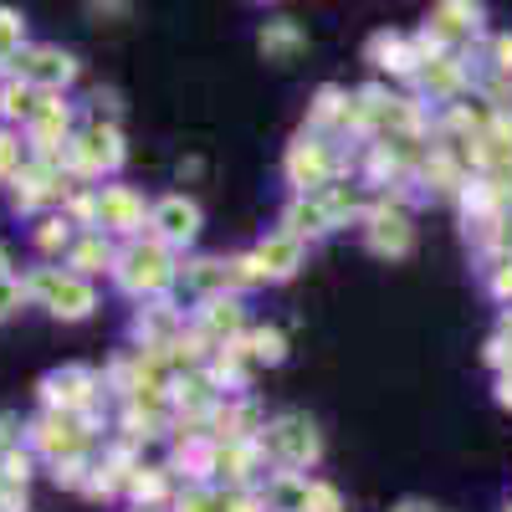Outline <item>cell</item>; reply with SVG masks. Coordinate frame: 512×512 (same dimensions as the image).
<instances>
[{
	"label": "cell",
	"instance_id": "836d02e7",
	"mask_svg": "<svg viewBox=\"0 0 512 512\" xmlns=\"http://www.w3.org/2000/svg\"><path fill=\"white\" fill-rule=\"evenodd\" d=\"M395 512H431V507H425V502H400Z\"/></svg>",
	"mask_w": 512,
	"mask_h": 512
},
{
	"label": "cell",
	"instance_id": "e0dca14e",
	"mask_svg": "<svg viewBox=\"0 0 512 512\" xmlns=\"http://www.w3.org/2000/svg\"><path fill=\"white\" fill-rule=\"evenodd\" d=\"M118 256H113V246L103 241V231H93V236H82L77 246H72V267H77V277H93V272H103V267H113Z\"/></svg>",
	"mask_w": 512,
	"mask_h": 512
},
{
	"label": "cell",
	"instance_id": "d590c367",
	"mask_svg": "<svg viewBox=\"0 0 512 512\" xmlns=\"http://www.w3.org/2000/svg\"><path fill=\"white\" fill-rule=\"evenodd\" d=\"M6 267H11V256H6V246H0V277H6Z\"/></svg>",
	"mask_w": 512,
	"mask_h": 512
},
{
	"label": "cell",
	"instance_id": "f1b7e54d",
	"mask_svg": "<svg viewBox=\"0 0 512 512\" xmlns=\"http://www.w3.org/2000/svg\"><path fill=\"white\" fill-rule=\"evenodd\" d=\"M21 292H26V287H21V282H16L11 272L0 277V318H6L11 308H21Z\"/></svg>",
	"mask_w": 512,
	"mask_h": 512
},
{
	"label": "cell",
	"instance_id": "52a82bcc",
	"mask_svg": "<svg viewBox=\"0 0 512 512\" xmlns=\"http://www.w3.org/2000/svg\"><path fill=\"white\" fill-rule=\"evenodd\" d=\"M67 200V175L57 169V159H31L16 175V210H36V205H57Z\"/></svg>",
	"mask_w": 512,
	"mask_h": 512
},
{
	"label": "cell",
	"instance_id": "83f0119b",
	"mask_svg": "<svg viewBox=\"0 0 512 512\" xmlns=\"http://www.w3.org/2000/svg\"><path fill=\"white\" fill-rule=\"evenodd\" d=\"M180 512H226V497H210V492H190L180 502Z\"/></svg>",
	"mask_w": 512,
	"mask_h": 512
},
{
	"label": "cell",
	"instance_id": "cb8c5ba5",
	"mask_svg": "<svg viewBox=\"0 0 512 512\" xmlns=\"http://www.w3.org/2000/svg\"><path fill=\"white\" fill-rule=\"evenodd\" d=\"M128 492H134L144 507H154L164 497V477L159 472H128Z\"/></svg>",
	"mask_w": 512,
	"mask_h": 512
},
{
	"label": "cell",
	"instance_id": "ffe728a7",
	"mask_svg": "<svg viewBox=\"0 0 512 512\" xmlns=\"http://www.w3.org/2000/svg\"><path fill=\"white\" fill-rule=\"evenodd\" d=\"M308 123H313V128H328V123H344V128H349V98L338 93V88H323V93L313 98Z\"/></svg>",
	"mask_w": 512,
	"mask_h": 512
},
{
	"label": "cell",
	"instance_id": "5b68a950",
	"mask_svg": "<svg viewBox=\"0 0 512 512\" xmlns=\"http://www.w3.org/2000/svg\"><path fill=\"white\" fill-rule=\"evenodd\" d=\"M482 31V0H436L431 21H425V41L436 52H446L451 41H466Z\"/></svg>",
	"mask_w": 512,
	"mask_h": 512
},
{
	"label": "cell",
	"instance_id": "9a60e30c",
	"mask_svg": "<svg viewBox=\"0 0 512 512\" xmlns=\"http://www.w3.org/2000/svg\"><path fill=\"white\" fill-rule=\"evenodd\" d=\"M241 333V303L236 297H210L205 313H200V338L205 344H221V338Z\"/></svg>",
	"mask_w": 512,
	"mask_h": 512
},
{
	"label": "cell",
	"instance_id": "f35d334b",
	"mask_svg": "<svg viewBox=\"0 0 512 512\" xmlns=\"http://www.w3.org/2000/svg\"><path fill=\"white\" fill-rule=\"evenodd\" d=\"M256 6H262V0H256Z\"/></svg>",
	"mask_w": 512,
	"mask_h": 512
},
{
	"label": "cell",
	"instance_id": "7402d4cb",
	"mask_svg": "<svg viewBox=\"0 0 512 512\" xmlns=\"http://www.w3.org/2000/svg\"><path fill=\"white\" fill-rule=\"evenodd\" d=\"M180 282L195 287V292H210V287H226L231 282V267L226 262H195L190 272H180Z\"/></svg>",
	"mask_w": 512,
	"mask_h": 512
},
{
	"label": "cell",
	"instance_id": "8d00e7d4",
	"mask_svg": "<svg viewBox=\"0 0 512 512\" xmlns=\"http://www.w3.org/2000/svg\"><path fill=\"white\" fill-rule=\"evenodd\" d=\"M139 512H154V507H139Z\"/></svg>",
	"mask_w": 512,
	"mask_h": 512
},
{
	"label": "cell",
	"instance_id": "d6986e66",
	"mask_svg": "<svg viewBox=\"0 0 512 512\" xmlns=\"http://www.w3.org/2000/svg\"><path fill=\"white\" fill-rule=\"evenodd\" d=\"M267 502H272V512H303V507H308V477H297V472L272 477Z\"/></svg>",
	"mask_w": 512,
	"mask_h": 512
},
{
	"label": "cell",
	"instance_id": "7a4b0ae2",
	"mask_svg": "<svg viewBox=\"0 0 512 512\" xmlns=\"http://www.w3.org/2000/svg\"><path fill=\"white\" fill-rule=\"evenodd\" d=\"M6 72L21 77V82H31L36 93H62L67 82L77 77V57L62 52V47H47V41H36V47H21V52L11 57Z\"/></svg>",
	"mask_w": 512,
	"mask_h": 512
},
{
	"label": "cell",
	"instance_id": "603a6c76",
	"mask_svg": "<svg viewBox=\"0 0 512 512\" xmlns=\"http://www.w3.org/2000/svg\"><path fill=\"white\" fill-rule=\"evenodd\" d=\"M282 354H287V338H282L277 328H256V333H251V359L282 364Z\"/></svg>",
	"mask_w": 512,
	"mask_h": 512
},
{
	"label": "cell",
	"instance_id": "d4e9b609",
	"mask_svg": "<svg viewBox=\"0 0 512 512\" xmlns=\"http://www.w3.org/2000/svg\"><path fill=\"white\" fill-rule=\"evenodd\" d=\"M21 175V139L11 128H0V180H16Z\"/></svg>",
	"mask_w": 512,
	"mask_h": 512
},
{
	"label": "cell",
	"instance_id": "277c9868",
	"mask_svg": "<svg viewBox=\"0 0 512 512\" xmlns=\"http://www.w3.org/2000/svg\"><path fill=\"white\" fill-rule=\"evenodd\" d=\"M31 292H36L57 318H88V313L98 308L88 277H77V272H36V277H31Z\"/></svg>",
	"mask_w": 512,
	"mask_h": 512
},
{
	"label": "cell",
	"instance_id": "484cf974",
	"mask_svg": "<svg viewBox=\"0 0 512 512\" xmlns=\"http://www.w3.org/2000/svg\"><path fill=\"white\" fill-rule=\"evenodd\" d=\"M36 246H41V251H62V246H67V221H41Z\"/></svg>",
	"mask_w": 512,
	"mask_h": 512
},
{
	"label": "cell",
	"instance_id": "d6a6232c",
	"mask_svg": "<svg viewBox=\"0 0 512 512\" xmlns=\"http://www.w3.org/2000/svg\"><path fill=\"white\" fill-rule=\"evenodd\" d=\"M497 400H502V405H507V410H512V369H507V374H502V379H497Z\"/></svg>",
	"mask_w": 512,
	"mask_h": 512
},
{
	"label": "cell",
	"instance_id": "3957f363",
	"mask_svg": "<svg viewBox=\"0 0 512 512\" xmlns=\"http://www.w3.org/2000/svg\"><path fill=\"white\" fill-rule=\"evenodd\" d=\"M262 451L282 466H308L318 461V425L308 415H277L272 425H262Z\"/></svg>",
	"mask_w": 512,
	"mask_h": 512
},
{
	"label": "cell",
	"instance_id": "4316f807",
	"mask_svg": "<svg viewBox=\"0 0 512 512\" xmlns=\"http://www.w3.org/2000/svg\"><path fill=\"white\" fill-rule=\"evenodd\" d=\"M303 512H338V492L323 482H308V507Z\"/></svg>",
	"mask_w": 512,
	"mask_h": 512
},
{
	"label": "cell",
	"instance_id": "30bf717a",
	"mask_svg": "<svg viewBox=\"0 0 512 512\" xmlns=\"http://www.w3.org/2000/svg\"><path fill=\"white\" fill-rule=\"evenodd\" d=\"M31 441H36V451H47L52 461H67V456H77V451H82L88 431H82V425H77L67 410H57V415H47V420H36Z\"/></svg>",
	"mask_w": 512,
	"mask_h": 512
},
{
	"label": "cell",
	"instance_id": "7c38bea8",
	"mask_svg": "<svg viewBox=\"0 0 512 512\" xmlns=\"http://www.w3.org/2000/svg\"><path fill=\"white\" fill-rule=\"evenodd\" d=\"M98 226H108V231H139L144 226V200L128 190V185H108V190H98Z\"/></svg>",
	"mask_w": 512,
	"mask_h": 512
},
{
	"label": "cell",
	"instance_id": "44dd1931",
	"mask_svg": "<svg viewBox=\"0 0 512 512\" xmlns=\"http://www.w3.org/2000/svg\"><path fill=\"white\" fill-rule=\"evenodd\" d=\"M26 47V21H21V11H11V6H0V62L11 67V57Z\"/></svg>",
	"mask_w": 512,
	"mask_h": 512
},
{
	"label": "cell",
	"instance_id": "9c48e42d",
	"mask_svg": "<svg viewBox=\"0 0 512 512\" xmlns=\"http://www.w3.org/2000/svg\"><path fill=\"white\" fill-rule=\"evenodd\" d=\"M149 226H154V231H159V241H169V246L195 241V236H200V205H195V200H185V195H169V200H159V205H154Z\"/></svg>",
	"mask_w": 512,
	"mask_h": 512
},
{
	"label": "cell",
	"instance_id": "8fae6325",
	"mask_svg": "<svg viewBox=\"0 0 512 512\" xmlns=\"http://www.w3.org/2000/svg\"><path fill=\"white\" fill-rule=\"evenodd\" d=\"M47 405L52 410H82V405H93V395H98V379L88 374V369H57V374H47Z\"/></svg>",
	"mask_w": 512,
	"mask_h": 512
},
{
	"label": "cell",
	"instance_id": "8992f818",
	"mask_svg": "<svg viewBox=\"0 0 512 512\" xmlns=\"http://www.w3.org/2000/svg\"><path fill=\"white\" fill-rule=\"evenodd\" d=\"M333 154H328V144L323 139H297L292 144V154H287V185L297 190V195H308V190H323V185H333Z\"/></svg>",
	"mask_w": 512,
	"mask_h": 512
},
{
	"label": "cell",
	"instance_id": "2e32d148",
	"mask_svg": "<svg viewBox=\"0 0 512 512\" xmlns=\"http://www.w3.org/2000/svg\"><path fill=\"white\" fill-rule=\"evenodd\" d=\"M256 41H262L267 62H287V57H297V52L308 47V36H303V26H297V21H267Z\"/></svg>",
	"mask_w": 512,
	"mask_h": 512
},
{
	"label": "cell",
	"instance_id": "4fadbf2b",
	"mask_svg": "<svg viewBox=\"0 0 512 512\" xmlns=\"http://www.w3.org/2000/svg\"><path fill=\"white\" fill-rule=\"evenodd\" d=\"M256 267H262V277H292L297 267H303V236L297 231L267 236L262 246H256Z\"/></svg>",
	"mask_w": 512,
	"mask_h": 512
},
{
	"label": "cell",
	"instance_id": "f546056e",
	"mask_svg": "<svg viewBox=\"0 0 512 512\" xmlns=\"http://www.w3.org/2000/svg\"><path fill=\"white\" fill-rule=\"evenodd\" d=\"M492 72L512 77V36H497V41H492Z\"/></svg>",
	"mask_w": 512,
	"mask_h": 512
},
{
	"label": "cell",
	"instance_id": "4dcf8cb0",
	"mask_svg": "<svg viewBox=\"0 0 512 512\" xmlns=\"http://www.w3.org/2000/svg\"><path fill=\"white\" fill-rule=\"evenodd\" d=\"M492 297L512 303V262H497V267H492Z\"/></svg>",
	"mask_w": 512,
	"mask_h": 512
},
{
	"label": "cell",
	"instance_id": "e575fe53",
	"mask_svg": "<svg viewBox=\"0 0 512 512\" xmlns=\"http://www.w3.org/2000/svg\"><path fill=\"white\" fill-rule=\"evenodd\" d=\"M6 441H11V420H6V415H0V446H6Z\"/></svg>",
	"mask_w": 512,
	"mask_h": 512
},
{
	"label": "cell",
	"instance_id": "1f68e13d",
	"mask_svg": "<svg viewBox=\"0 0 512 512\" xmlns=\"http://www.w3.org/2000/svg\"><path fill=\"white\" fill-rule=\"evenodd\" d=\"M123 0H93V16H123Z\"/></svg>",
	"mask_w": 512,
	"mask_h": 512
},
{
	"label": "cell",
	"instance_id": "ba28073f",
	"mask_svg": "<svg viewBox=\"0 0 512 512\" xmlns=\"http://www.w3.org/2000/svg\"><path fill=\"white\" fill-rule=\"evenodd\" d=\"M369 226H364V236H369V251H379V256H405L410 246H415V231H410V216L400 205H374L369 216H364Z\"/></svg>",
	"mask_w": 512,
	"mask_h": 512
},
{
	"label": "cell",
	"instance_id": "ac0fdd59",
	"mask_svg": "<svg viewBox=\"0 0 512 512\" xmlns=\"http://www.w3.org/2000/svg\"><path fill=\"white\" fill-rule=\"evenodd\" d=\"M36 98H41V93L31 88V82L6 77V82H0V118H6V123H11V118H21V123H26V118L36 113Z\"/></svg>",
	"mask_w": 512,
	"mask_h": 512
},
{
	"label": "cell",
	"instance_id": "5bb4252c",
	"mask_svg": "<svg viewBox=\"0 0 512 512\" xmlns=\"http://www.w3.org/2000/svg\"><path fill=\"white\" fill-rule=\"evenodd\" d=\"M420 88L425 93H431V98H461L466 93V67L456 62V57H431V62H425L420 67Z\"/></svg>",
	"mask_w": 512,
	"mask_h": 512
},
{
	"label": "cell",
	"instance_id": "6da1fadb",
	"mask_svg": "<svg viewBox=\"0 0 512 512\" xmlns=\"http://www.w3.org/2000/svg\"><path fill=\"white\" fill-rule=\"evenodd\" d=\"M180 272H175V262L164 256V246L159 241H134L123 256H118V282H123V292H134V297H159L169 282H175Z\"/></svg>",
	"mask_w": 512,
	"mask_h": 512
},
{
	"label": "cell",
	"instance_id": "ab89813d",
	"mask_svg": "<svg viewBox=\"0 0 512 512\" xmlns=\"http://www.w3.org/2000/svg\"><path fill=\"white\" fill-rule=\"evenodd\" d=\"M507 512H512V507H507Z\"/></svg>",
	"mask_w": 512,
	"mask_h": 512
},
{
	"label": "cell",
	"instance_id": "74e56055",
	"mask_svg": "<svg viewBox=\"0 0 512 512\" xmlns=\"http://www.w3.org/2000/svg\"><path fill=\"white\" fill-rule=\"evenodd\" d=\"M0 72H6V62H0Z\"/></svg>",
	"mask_w": 512,
	"mask_h": 512
}]
</instances>
